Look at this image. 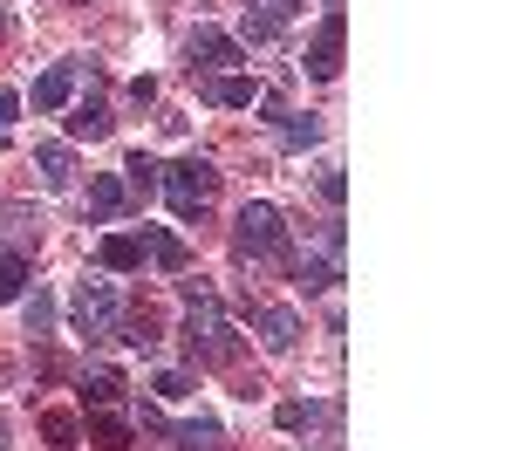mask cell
I'll return each instance as SVG.
<instances>
[{
  "label": "cell",
  "mask_w": 512,
  "mask_h": 451,
  "mask_svg": "<svg viewBox=\"0 0 512 451\" xmlns=\"http://www.w3.org/2000/svg\"><path fill=\"white\" fill-rule=\"evenodd\" d=\"M178 294H185V349H192L205 369H226L233 363V328L219 315V294L205 281H178Z\"/></svg>",
  "instance_id": "obj_1"
},
{
  "label": "cell",
  "mask_w": 512,
  "mask_h": 451,
  "mask_svg": "<svg viewBox=\"0 0 512 451\" xmlns=\"http://www.w3.org/2000/svg\"><path fill=\"white\" fill-rule=\"evenodd\" d=\"M158 192H164V205H171L178 219H198L205 205L219 199V164H212V158H178V164H164Z\"/></svg>",
  "instance_id": "obj_2"
},
{
  "label": "cell",
  "mask_w": 512,
  "mask_h": 451,
  "mask_svg": "<svg viewBox=\"0 0 512 451\" xmlns=\"http://www.w3.org/2000/svg\"><path fill=\"white\" fill-rule=\"evenodd\" d=\"M233 246H239V260H287V226H280V205H267V199L239 205Z\"/></svg>",
  "instance_id": "obj_3"
},
{
  "label": "cell",
  "mask_w": 512,
  "mask_h": 451,
  "mask_svg": "<svg viewBox=\"0 0 512 451\" xmlns=\"http://www.w3.org/2000/svg\"><path fill=\"white\" fill-rule=\"evenodd\" d=\"M69 315H76L82 335H117V287H103V281H82L76 287V301H69Z\"/></svg>",
  "instance_id": "obj_4"
},
{
  "label": "cell",
  "mask_w": 512,
  "mask_h": 451,
  "mask_svg": "<svg viewBox=\"0 0 512 451\" xmlns=\"http://www.w3.org/2000/svg\"><path fill=\"white\" fill-rule=\"evenodd\" d=\"M239 55H246V48H239L233 35H219V28H192V41H185V69H192V76H212V69H233Z\"/></svg>",
  "instance_id": "obj_5"
},
{
  "label": "cell",
  "mask_w": 512,
  "mask_h": 451,
  "mask_svg": "<svg viewBox=\"0 0 512 451\" xmlns=\"http://www.w3.org/2000/svg\"><path fill=\"white\" fill-rule=\"evenodd\" d=\"M308 76H315V82L342 76V7H335V14L315 28V41H308Z\"/></svg>",
  "instance_id": "obj_6"
},
{
  "label": "cell",
  "mask_w": 512,
  "mask_h": 451,
  "mask_svg": "<svg viewBox=\"0 0 512 451\" xmlns=\"http://www.w3.org/2000/svg\"><path fill=\"white\" fill-rule=\"evenodd\" d=\"M253 328H260V342H267V356H294V342H301V315L294 308H253Z\"/></svg>",
  "instance_id": "obj_7"
},
{
  "label": "cell",
  "mask_w": 512,
  "mask_h": 451,
  "mask_svg": "<svg viewBox=\"0 0 512 451\" xmlns=\"http://www.w3.org/2000/svg\"><path fill=\"white\" fill-rule=\"evenodd\" d=\"M76 103V62H55L35 76V110H69Z\"/></svg>",
  "instance_id": "obj_8"
},
{
  "label": "cell",
  "mask_w": 512,
  "mask_h": 451,
  "mask_svg": "<svg viewBox=\"0 0 512 451\" xmlns=\"http://www.w3.org/2000/svg\"><path fill=\"white\" fill-rule=\"evenodd\" d=\"M205 103H219V110H253V103H260V82L253 76H212L205 82Z\"/></svg>",
  "instance_id": "obj_9"
},
{
  "label": "cell",
  "mask_w": 512,
  "mask_h": 451,
  "mask_svg": "<svg viewBox=\"0 0 512 451\" xmlns=\"http://www.w3.org/2000/svg\"><path fill=\"white\" fill-rule=\"evenodd\" d=\"M35 171H41V185H48V192H69V185H76V158H69V144H41Z\"/></svg>",
  "instance_id": "obj_10"
},
{
  "label": "cell",
  "mask_w": 512,
  "mask_h": 451,
  "mask_svg": "<svg viewBox=\"0 0 512 451\" xmlns=\"http://www.w3.org/2000/svg\"><path fill=\"white\" fill-rule=\"evenodd\" d=\"M130 212V192H123V178H89V219H123Z\"/></svg>",
  "instance_id": "obj_11"
},
{
  "label": "cell",
  "mask_w": 512,
  "mask_h": 451,
  "mask_svg": "<svg viewBox=\"0 0 512 451\" xmlns=\"http://www.w3.org/2000/svg\"><path fill=\"white\" fill-rule=\"evenodd\" d=\"M137 240H144V260H151V267H164V274H178V267H185V240H178V233H164V226H144Z\"/></svg>",
  "instance_id": "obj_12"
},
{
  "label": "cell",
  "mask_w": 512,
  "mask_h": 451,
  "mask_svg": "<svg viewBox=\"0 0 512 451\" xmlns=\"http://www.w3.org/2000/svg\"><path fill=\"white\" fill-rule=\"evenodd\" d=\"M96 260H103L110 274H137V267H144V240H137V233H110V240L96 246Z\"/></svg>",
  "instance_id": "obj_13"
},
{
  "label": "cell",
  "mask_w": 512,
  "mask_h": 451,
  "mask_svg": "<svg viewBox=\"0 0 512 451\" xmlns=\"http://www.w3.org/2000/svg\"><path fill=\"white\" fill-rule=\"evenodd\" d=\"M123 171H130V178H123V192H130V199H151V192H158V178H164V164L144 158V151H130Z\"/></svg>",
  "instance_id": "obj_14"
},
{
  "label": "cell",
  "mask_w": 512,
  "mask_h": 451,
  "mask_svg": "<svg viewBox=\"0 0 512 451\" xmlns=\"http://www.w3.org/2000/svg\"><path fill=\"white\" fill-rule=\"evenodd\" d=\"M82 404H89V410L123 404V376H117V369H89V376H82Z\"/></svg>",
  "instance_id": "obj_15"
},
{
  "label": "cell",
  "mask_w": 512,
  "mask_h": 451,
  "mask_svg": "<svg viewBox=\"0 0 512 451\" xmlns=\"http://www.w3.org/2000/svg\"><path fill=\"white\" fill-rule=\"evenodd\" d=\"M110 123H117V117L89 96V103H76V110H69V137H89V144H96V137H110Z\"/></svg>",
  "instance_id": "obj_16"
},
{
  "label": "cell",
  "mask_w": 512,
  "mask_h": 451,
  "mask_svg": "<svg viewBox=\"0 0 512 451\" xmlns=\"http://www.w3.org/2000/svg\"><path fill=\"white\" fill-rule=\"evenodd\" d=\"M178 451H226L219 417H192V424H178Z\"/></svg>",
  "instance_id": "obj_17"
},
{
  "label": "cell",
  "mask_w": 512,
  "mask_h": 451,
  "mask_svg": "<svg viewBox=\"0 0 512 451\" xmlns=\"http://www.w3.org/2000/svg\"><path fill=\"white\" fill-rule=\"evenodd\" d=\"M280 144H287V151H308V144H321V117H280Z\"/></svg>",
  "instance_id": "obj_18"
},
{
  "label": "cell",
  "mask_w": 512,
  "mask_h": 451,
  "mask_svg": "<svg viewBox=\"0 0 512 451\" xmlns=\"http://www.w3.org/2000/svg\"><path fill=\"white\" fill-rule=\"evenodd\" d=\"M28 287V253H0V301H21Z\"/></svg>",
  "instance_id": "obj_19"
},
{
  "label": "cell",
  "mask_w": 512,
  "mask_h": 451,
  "mask_svg": "<svg viewBox=\"0 0 512 451\" xmlns=\"http://www.w3.org/2000/svg\"><path fill=\"white\" fill-rule=\"evenodd\" d=\"M89 445H103V451H130V431H123L117 417H96V424H89Z\"/></svg>",
  "instance_id": "obj_20"
},
{
  "label": "cell",
  "mask_w": 512,
  "mask_h": 451,
  "mask_svg": "<svg viewBox=\"0 0 512 451\" xmlns=\"http://www.w3.org/2000/svg\"><path fill=\"white\" fill-rule=\"evenodd\" d=\"M315 417H321V410H315V404H301V397H287V404L274 410V424H280V431H308Z\"/></svg>",
  "instance_id": "obj_21"
},
{
  "label": "cell",
  "mask_w": 512,
  "mask_h": 451,
  "mask_svg": "<svg viewBox=\"0 0 512 451\" xmlns=\"http://www.w3.org/2000/svg\"><path fill=\"white\" fill-rule=\"evenodd\" d=\"M151 390H158L164 404H178V397H192V376H185V369H158V376H151Z\"/></svg>",
  "instance_id": "obj_22"
},
{
  "label": "cell",
  "mask_w": 512,
  "mask_h": 451,
  "mask_svg": "<svg viewBox=\"0 0 512 451\" xmlns=\"http://www.w3.org/2000/svg\"><path fill=\"white\" fill-rule=\"evenodd\" d=\"M48 328H55V301L35 287V301H28V335H48Z\"/></svg>",
  "instance_id": "obj_23"
},
{
  "label": "cell",
  "mask_w": 512,
  "mask_h": 451,
  "mask_svg": "<svg viewBox=\"0 0 512 451\" xmlns=\"http://www.w3.org/2000/svg\"><path fill=\"white\" fill-rule=\"evenodd\" d=\"M321 199H328V205L349 199V178H342V164H328V171H321Z\"/></svg>",
  "instance_id": "obj_24"
},
{
  "label": "cell",
  "mask_w": 512,
  "mask_h": 451,
  "mask_svg": "<svg viewBox=\"0 0 512 451\" xmlns=\"http://www.w3.org/2000/svg\"><path fill=\"white\" fill-rule=\"evenodd\" d=\"M274 35H280V21H267V14L246 7V41H274Z\"/></svg>",
  "instance_id": "obj_25"
},
{
  "label": "cell",
  "mask_w": 512,
  "mask_h": 451,
  "mask_svg": "<svg viewBox=\"0 0 512 451\" xmlns=\"http://www.w3.org/2000/svg\"><path fill=\"white\" fill-rule=\"evenodd\" d=\"M41 431H48L55 445H69V438H76V417H41Z\"/></svg>",
  "instance_id": "obj_26"
},
{
  "label": "cell",
  "mask_w": 512,
  "mask_h": 451,
  "mask_svg": "<svg viewBox=\"0 0 512 451\" xmlns=\"http://www.w3.org/2000/svg\"><path fill=\"white\" fill-rule=\"evenodd\" d=\"M14 117H21V96H14V89H0V130H7Z\"/></svg>",
  "instance_id": "obj_27"
},
{
  "label": "cell",
  "mask_w": 512,
  "mask_h": 451,
  "mask_svg": "<svg viewBox=\"0 0 512 451\" xmlns=\"http://www.w3.org/2000/svg\"><path fill=\"white\" fill-rule=\"evenodd\" d=\"M7 28H14V14H7V0H0V41H7Z\"/></svg>",
  "instance_id": "obj_28"
},
{
  "label": "cell",
  "mask_w": 512,
  "mask_h": 451,
  "mask_svg": "<svg viewBox=\"0 0 512 451\" xmlns=\"http://www.w3.org/2000/svg\"><path fill=\"white\" fill-rule=\"evenodd\" d=\"M0 451H7V417H0Z\"/></svg>",
  "instance_id": "obj_29"
},
{
  "label": "cell",
  "mask_w": 512,
  "mask_h": 451,
  "mask_svg": "<svg viewBox=\"0 0 512 451\" xmlns=\"http://www.w3.org/2000/svg\"><path fill=\"white\" fill-rule=\"evenodd\" d=\"M321 7H328V14H335V7H342V0H321Z\"/></svg>",
  "instance_id": "obj_30"
}]
</instances>
